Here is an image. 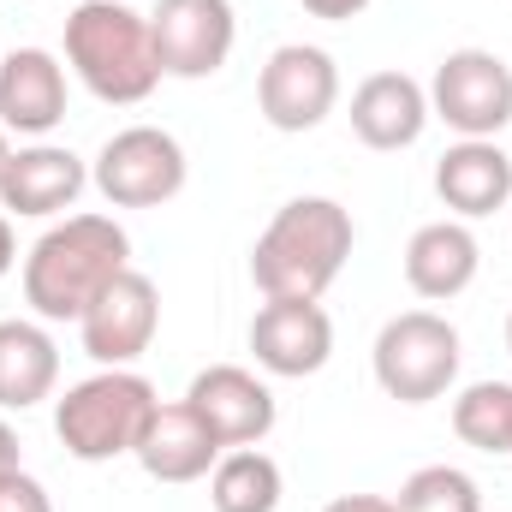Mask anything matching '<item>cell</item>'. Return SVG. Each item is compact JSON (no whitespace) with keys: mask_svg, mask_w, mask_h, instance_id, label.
<instances>
[{"mask_svg":"<svg viewBox=\"0 0 512 512\" xmlns=\"http://www.w3.org/2000/svg\"><path fill=\"white\" fill-rule=\"evenodd\" d=\"M131 268V239L114 215H66L24 256V304L42 322H78L96 292Z\"/></svg>","mask_w":512,"mask_h":512,"instance_id":"1","label":"cell"},{"mask_svg":"<svg viewBox=\"0 0 512 512\" xmlns=\"http://www.w3.org/2000/svg\"><path fill=\"white\" fill-rule=\"evenodd\" d=\"M352 245V209H340L334 197H292L256 239L251 280L262 298H322L340 280Z\"/></svg>","mask_w":512,"mask_h":512,"instance_id":"2","label":"cell"},{"mask_svg":"<svg viewBox=\"0 0 512 512\" xmlns=\"http://www.w3.org/2000/svg\"><path fill=\"white\" fill-rule=\"evenodd\" d=\"M66 66L96 102H114V108L149 102L161 84L149 18L131 0H78L66 12Z\"/></svg>","mask_w":512,"mask_h":512,"instance_id":"3","label":"cell"},{"mask_svg":"<svg viewBox=\"0 0 512 512\" xmlns=\"http://www.w3.org/2000/svg\"><path fill=\"white\" fill-rule=\"evenodd\" d=\"M155 405H161L155 387L137 370H96L66 387V399H54V435L72 459L108 465V459L137 453V435L155 417Z\"/></svg>","mask_w":512,"mask_h":512,"instance_id":"4","label":"cell"},{"mask_svg":"<svg viewBox=\"0 0 512 512\" xmlns=\"http://www.w3.org/2000/svg\"><path fill=\"white\" fill-rule=\"evenodd\" d=\"M459 328L447 322V316H435V310H405V316H393L382 334H376V352H370V364H376V382H382L387 399H399V405H429V399H441L447 387L459 382Z\"/></svg>","mask_w":512,"mask_h":512,"instance_id":"5","label":"cell"},{"mask_svg":"<svg viewBox=\"0 0 512 512\" xmlns=\"http://www.w3.org/2000/svg\"><path fill=\"white\" fill-rule=\"evenodd\" d=\"M191 161L179 149V137L161 126H126L114 131L90 167V185L114 203V209H161L185 191Z\"/></svg>","mask_w":512,"mask_h":512,"instance_id":"6","label":"cell"},{"mask_svg":"<svg viewBox=\"0 0 512 512\" xmlns=\"http://www.w3.org/2000/svg\"><path fill=\"white\" fill-rule=\"evenodd\" d=\"M429 114L459 137H501L512 126V66L495 48H453L429 78Z\"/></svg>","mask_w":512,"mask_h":512,"instance_id":"7","label":"cell"},{"mask_svg":"<svg viewBox=\"0 0 512 512\" xmlns=\"http://www.w3.org/2000/svg\"><path fill=\"white\" fill-rule=\"evenodd\" d=\"M340 102V66L328 48L316 42H280L268 60H262V78H256V108L274 131H316Z\"/></svg>","mask_w":512,"mask_h":512,"instance_id":"8","label":"cell"},{"mask_svg":"<svg viewBox=\"0 0 512 512\" xmlns=\"http://www.w3.org/2000/svg\"><path fill=\"white\" fill-rule=\"evenodd\" d=\"M161 78H215L233 60L239 18L233 0H161L149 12Z\"/></svg>","mask_w":512,"mask_h":512,"instance_id":"9","label":"cell"},{"mask_svg":"<svg viewBox=\"0 0 512 512\" xmlns=\"http://www.w3.org/2000/svg\"><path fill=\"white\" fill-rule=\"evenodd\" d=\"M155 328H161V292H155V280L137 274V268L114 274V280L96 292V304L78 316L84 352H90L102 370H131V364L149 352Z\"/></svg>","mask_w":512,"mask_h":512,"instance_id":"10","label":"cell"},{"mask_svg":"<svg viewBox=\"0 0 512 512\" xmlns=\"http://www.w3.org/2000/svg\"><path fill=\"white\" fill-rule=\"evenodd\" d=\"M251 352L268 376L304 382L334 358V316L322 298H268L251 316Z\"/></svg>","mask_w":512,"mask_h":512,"instance_id":"11","label":"cell"},{"mask_svg":"<svg viewBox=\"0 0 512 512\" xmlns=\"http://www.w3.org/2000/svg\"><path fill=\"white\" fill-rule=\"evenodd\" d=\"M185 405L203 417V429L221 441V447H262L280 405L262 376H251L245 364H209L197 370L191 387H185Z\"/></svg>","mask_w":512,"mask_h":512,"instance_id":"12","label":"cell"},{"mask_svg":"<svg viewBox=\"0 0 512 512\" xmlns=\"http://www.w3.org/2000/svg\"><path fill=\"white\" fill-rule=\"evenodd\" d=\"M84 185H90V167L66 143H30V149H12L0 173V209L48 221V215H66L84 197Z\"/></svg>","mask_w":512,"mask_h":512,"instance_id":"13","label":"cell"},{"mask_svg":"<svg viewBox=\"0 0 512 512\" xmlns=\"http://www.w3.org/2000/svg\"><path fill=\"white\" fill-rule=\"evenodd\" d=\"M435 197L453 209V221H483L512 203V155L495 137H459L435 161Z\"/></svg>","mask_w":512,"mask_h":512,"instance_id":"14","label":"cell"},{"mask_svg":"<svg viewBox=\"0 0 512 512\" xmlns=\"http://www.w3.org/2000/svg\"><path fill=\"white\" fill-rule=\"evenodd\" d=\"M60 120H66V66L48 48H12L0 60V126L42 143Z\"/></svg>","mask_w":512,"mask_h":512,"instance_id":"15","label":"cell"},{"mask_svg":"<svg viewBox=\"0 0 512 512\" xmlns=\"http://www.w3.org/2000/svg\"><path fill=\"white\" fill-rule=\"evenodd\" d=\"M227 447L203 429V417L179 399V405H155V417L143 423V435H137V465H143V477H155V483H197V477H209L215 471V459H221Z\"/></svg>","mask_w":512,"mask_h":512,"instance_id":"16","label":"cell"},{"mask_svg":"<svg viewBox=\"0 0 512 512\" xmlns=\"http://www.w3.org/2000/svg\"><path fill=\"white\" fill-rule=\"evenodd\" d=\"M429 120V90L405 72H370L352 90V131L364 149H411Z\"/></svg>","mask_w":512,"mask_h":512,"instance_id":"17","label":"cell"},{"mask_svg":"<svg viewBox=\"0 0 512 512\" xmlns=\"http://www.w3.org/2000/svg\"><path fill=\"white\" fill-rule=\"evenodd\" d=\"M477 268H483V245H477V233H471L465 221H429V227H417L411 245H405V280H411V292L429 298V304L459 298V292L477 280Z\"/></svg>","mask_w":512,"mask_h":512,"instance_id":"18","label":"cell"},{"mask_svg":"<svg viewBox=\"0 0 512 512\" xmlns=\"http://www.w3.org/2000/svg\"><path fill=\"white\" fill-rule=\"evenodd\" d=\"M60 382V346L42 322H0V411H30Z\"/></svg>","mask_w":512,"mask_h":512,"instance_id":"19","label":"cell"},{"mask_svg":"<svg viewBox=\"0 0 512 512\" xmlns=\"http://www.w3.org/2000/svg\"><path fill=\"white\" fill-rule=\"evenodd\" d=\"M286 477L262 447H227L209 471V501L215 512H280Z\"/></svg>","mask_w":512,"mask_h":512,"instance_id":"20","label":"cell"},{"mask_svg":"<svg viewBox=\"0 0 512 512\" xmlns=\"http://www.w3.org/2000/svg\"><path fill=\"white\" fill-rule=\"evenodd\" d=\"M453 429L477 453H512V382H471L453 399Z\"/></svg>","mask_w":512,"mask_h":512,"instance_id":"21","label":"cell"},{"mask_svg":"<svg viewBox=\"0 0 512 512\" xmlns=\"http://www.w3.org/2000/svg\"><path fill=\"white\" fill-rule=\"evenodd\" d=\"M393 512H483V489L459 465H423L399 483Z\"/></svg>","mask_w":512,"mask_h":512,"instance_id":"22","label":"cell"},{"mask_svg":"<svg viewBox=\"0 0 512 512\" xmlns=\"http://www.w3.org/2000/svg\"><path fill=\"white\" fill-rule=\"evenodd\" d=\"M0 512H54V501L30 471H12V477H0Z\"/></svg>","mask_w":512,"mask_h":512,"instance_id":"23","label":"cell"},{"mask_svg":"<svg viewBox=\"0 0 512 512\" xmlns=\"http://www.w3.org/2000/svg\"><path fill=\"white\" fill-rule=\"evenodd\" d=\"M310 18H328V24H346V18H358L370 0H298Z\"/></svg>","mask_w":512,"mask_h":512,"instance_id":"24","label":"cell"},{"mask_svg":"<svg viewBox=\"0 0 512 512\" xmlns=\"http://www.w3.org/2000/svg\"><path fill=\"white\" fill-rule=\"evenodd\" d=\"M322 512H393V495H340Z\"/></svg>","mask_w":512,"mask_h":512,"instance_id":"25","label":"cell"},{"mask_svg":"<svg viewBox=\"0 0 512 512\" xmlns=\"http://www.w3.org/2000/svg\"><path fill=\"white\" fill-rule=\"evenodd\" d=\"M12 471H24V465H18V429L0 417V477H12Z\"/></svg>","mask_w":512,"mask_h":512,"instance_id":"26","label":"cell"},{"mask_svg":"<svg viewBox=\"0 0 512 512\" xmlns=\"http://www.w3.org/2000/svg\"><path fill=\"white\" fill-rule=\"evenodd\" d=\"M12 262H18V239H12V221L0 215V280L12 274Z\"/></svg>","mask_w":512,"mask_h":512,"instance_id":"27","label":"cell"},{"mask_svg":"<svg viewBox=\"0 0 512 512\" xmlns=\"http://www.w3.org/2000/svg\"><path fill=\"white\" fill-rule=\"evenodd\" d=\"M6 161H12V143H6V126H0V173H6Z\"/></svg>","mask_w":512,"mask_h":512,"instance_id":"28","label":"cell"},{"mask_svg":"<svg viewBox=\"0 0 512 512\" xmlns=\"http://www.w3.org/2000/svg\"><path fill=\"white\" fill-rule=\"evenodd\" d=\"M507 352H512V316H507Z\"/></svg>","mask_w":512,"mask_h":512,"instance_id":"29","label":"cell"}]
</instances>
